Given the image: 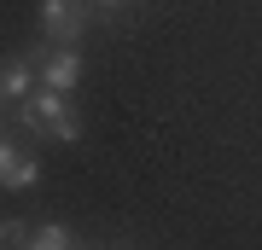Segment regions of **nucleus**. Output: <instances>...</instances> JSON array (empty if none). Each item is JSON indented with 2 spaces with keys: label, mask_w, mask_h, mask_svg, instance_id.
I'll list each match as a JSON object with an SVG mask.
<instances>
[{
  "label": "nucleus",
  "mask_w": 262,
  "mask_h": 250,
  "mask_svg": "<svg viewBox=\"0 0 262 250\" xmlns=\"http://www.w3.org/2000/svg\"><path fill=\"white\" fill-rule=\"evenodd\" d=\"M12 111H18V128L35 134V140H53V146H76V140H82V122L70 117L64 93H53V87H35L24 105H12Z\"/></svg>",
  "instance_id": "obj_1"
},
{
  "label": "nucleus",
  "mask_w": 262,
  "mask_h": 250,
  "mask_svg": "<svg viewBox=\"0 0 262 250\" xmlns=\"http://www.w3.org/2000/svg\"><path fill=\"white\" fill-rule=\"evenodd\" d=\"M88 24H94L88 0H41V41L47 47H76Z\"/></svg>",
  "instance_id": "obj_2"
},
{
  "label": "nucleus",
  "mask_w": 262,
  "mask_h": 250,
  "mask_svg": "<svg viewBox=\"0 0 262 250\" xmlns=\"http://www.w3.org/2000/svg\"><path fill=\"white\" fill-rule=\"evenodd\" d=\"M82 53L76 47H35V76H41V87H53V93H70L76 82H82Z\"/></svg>",
  "instance_id": "obj_3"
},
{
  "label": "nucleus",
  "mask_w": 262,
  "mask_h": 250,
  "mask_svg": "<svg viewBox=\"0 0 262 250\" xmlns=\"http://www.w3.org/2000/svg\"><path fill=\"white\" fill-rule=\"evenodd\" d=\"M35 87H41V76H35V53H12V58H0V105H24Z\"/></svg>",
  "instance_id": "obj_4"
},
{
  "label": "nucleus",
  "mask_w": 262,
  "mask_h": 250,
  "mask_svg": "<svg viewBox=\"0 0 262 250\" xmlns=\"http://www.w3.org/2000/svg\"><path fill=\"white\" fill-rule=\"evenodd\" d=\"M24 250H76V239H70V227L47 221V227H35V233L24 239Z\"/></svg>",
  "instance_id": "obj_5"
},
{
  "label": "nucleus",
  "mask_w": 262,
  "mask_h": 250,
  "mask_svg": "<svg viewBox=\"0 0 262 250\" xmlns=\"http://www.w3.org/2000/svg\"><path fill=\"white\" fill-rule=\"evenodd\" d=\"M35 180H41V163H35V157H18V169H12L0 186H6V192H29Z\"/></svg>",
  "instance_id": "obj_6"
},
{
  "label": "nucleus",
  "mask_w": 262,
  "mask_h": 250,
  "mask_svg": "<svg viewBox=\"0 0 262 250\" xmlns=\"http://www.w3.org/2000/svg\"><path fill=\"white\" fill-rule=\"evenodd\" d=\"M29 221H18V215H6V221H0V244H12V250H24V239H29Z\"/></svg>",
  "instance_id": "obj_7"
},
{
  "label": "nucleus",
  "mask_w": 262,
  "mask_h": 250,
  "mask_svg": "<svg viewBox=\"0 0 262 250\" xmlns=\"http://www.w3.org/2000/svg\"><path fill=\"white\" fill-rule=\"evenodd\" d=\"M18 157H24V146H18V140H6V134H0V180H6L12 169H18Z\"/></svg>",
  "instance_id": "obj_8"
},
{
  "label": "nucleus",
  "mask_w": 262,
  "mask_h": 250,
  "mask_svg": "<svg viewBox=\"0 0 262 250\" xmlns=\"http://www.w3.org/2000/svg\"><path fill=\"white\" fill-rule=\"evenodd\" d=\"M88 6H94V18H117V12L134 6V0H88Z\"/></svg>",
  "instance_id": "obj_9"
},
{
  "label": "nucleus",
  "mask_w": 262,
  "mask_h": 250,
  "mask_svg": "<svg viewBox=\"0 0 262 250\" xmlns=\"http://www.w3.org/2000/svg\"><path fill=\"white\" fill-rule=\"evenodd\" d=\"M0 134H6V105H0Z\"/></svg>",
  "instance_id": "obj_10"
}]
</instances>
